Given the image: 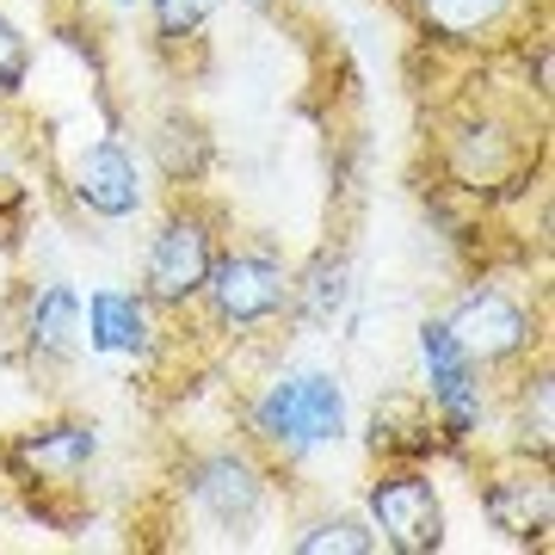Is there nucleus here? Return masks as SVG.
<instances>
[{
    "instance_id": "10",
    "label": "nucleus",
    "mask_w": 555,
    "mask_h": 555,
    "mask_svg": "<svg viewBox=\"0 0 555 555\" xmlns=\"http://www.w3.org/2000/svg\"><path fill=\"white\" fill-rule=\"evenodd\" d=\"M481 513L506 543H550L555 531V488H550V463L543 456H518L481 476Z\"/></svg>"
},
{
    "instance_id": "16",
    "label": "nucleus",
    "mask_w": 555,
    "mask_h": 555,
    "mask_svg": "<svg viewBox=\"0 0 555 555\" xmlns=\"http://www.w3.org/2000/svg\"><path fill=\"white\" fill-rule=\"evenodd\" d=\"M346 309H352V259L327 247V254H315V266H309V272H297L291 315L309 321V327H334Z\"/></svg>"
},
{
    "instance_id": "2",
    "label": "nucleus",
    "mask_w": 555,
    "mask_h": 555,
    "mask_svg": "<svg viewBox=\"0 0 555 555\" xmlns=\"http://www.w3.org/2000/svg\"><path fill=\"white\" fill-rule=\"evenodd\" d=\"M291 291H297V272L284 266L272 241H247V247H222L210 278H204V309L222 334H266L291 315Z\"/></svg>"
},
{
    "instance_id": "18",
    "label": "nucleus",
    "mask_w": 555,
    "mask_h": 555,
    "mask_svg": "<svg viewBox=\"0 0 555 555\" xmlns=\"http://www.w3.org/2000/svg\"><path fill=\"white\" fill-rule=\"evenodd\" d=\"M550 433H555V377L550 364L537 358V371L518 389V420H513V451L518 456H543L550 463Z\"/></svg>"
},
{
    "instance_id": "23",
    "label": "nucleus",
    "mask_w": 555,
    "mask_h": 555,
    "mask_svg": "<svg viewBox=\"0 0 555 555\" xmlns=\"http://www.w3.org/2000/svg\"><path fill=\"white\" fill-rule=\"evenodd\" d=\"M241 7H254V13H272V7H284V0H241Z\"/></svg>"
},
{
    "instance_id": "1",
    "label": "nucleus",
    "mask_w": 555,
    "mask_h": 555,
    "mask_svg": "<svg viewBox=\"0 0 555 555\" xmlns=\"http://www.w3.org/2000/svg\"><path fill=\"white\" fill-rule=\"evenodd\" d=\"M352 433V401L339 389L334 371L297 364L278 371L254 401H247V444L266 451L272 463H302Z\"/></svg>"
},
{
    "instance_id": "15",
    "label": "nucleus",
    "mask_w": 555,
    "mask_h": 555,
    "mask_svg": "<svg viewBox=\"0 0 555 555\" xmlns=\"http://www.w3.org/2000/svg\"><path fill=\"white\" fill-rule=\"evenodd\" d=\"M438 451H444V438H438L433 401L420 389L377 396V408H371V456H383V463H426Z\"/></svg>"
},
{
    "instance_id": "9",
    "label": "nucleus",
    "mask_w": 555,
    "mask_h": 555,
    "mask_svg": "<svg viewBox=\"0 0 555 555\" xmlns=\"http://www.w3.org/2000/svg\"><path fill=\"white\" fill-rule=\"evenodd\" d=\"M93 463H100V426L93 420H38L7 444V469L38 494H75Z\"/></svg>"
},
{
    "instance_id": "12",
    "label": "nucleus",
    "mask_w": 555,
    "mask_h": 555,
    "mask_svg": "<svg viewBox=\"0 0 555 555\" xmlns=\"http://www.w3.org/2000/svg\"><path fill=\"white\" fill-rule=\"evenodd\" d=\"M155 302L142 297V284L130 291V284H100V291H87V302H80V346L100 358H137V364H149V358L160 352V327H155Z\"/></svg>"
},
{
    "instance_id": "22",
    "label": "nucleus",
    "mask_w": 555,
    "mask_h": 555,
    "mask_svg": "<svg viewBox=\"0 0 555 555\" xmlns=\"http://www.w3.org/2000/svg\"><path fill=\"white\" fill-rule=\"evenodd\" d=\"M25 210H31V185H25V179L7 167V155H0V222L25 217Z\"/></svg>"
},
{
    "instance_id": "14",
    "label": "nucleus",
    "mask_w": 555,
    "mask_h": 555,
    "mask_svg": "<svg viewBox=\"0 0 555 555\" xmlns=\"http://www.w3.org/2000/svg\"><path fill=\"white\" fill-rule=\"evenodd\" d=\"M20 352L31 364H75L80 358V291L62 278L31 284L20 315Z\"/></svg>"
},
{
    "instance_id": "6",
    "label": "nucleus",
    "mask_w": 555,
    "mask_h": 555,
    "mask_svg": "<svg viewBox=\"0 0 555 555\" xmlns=\"http://www.w3.org/2000/svg\"><path fill=\"white\" fill-rule=\"evenodd\" d=\"M444 327L481 371H513V364L543 358V315L518 297L513 284H494V278L463 284V297L451 302Z\"/></svg>"
},
{
    "instance_id": "4",
    "label": "nucleus",
    "mask_w": 555,
    "mask_h": 555,
    "mask_svg": "<svg viewBox=\"0 0 555 555\" xmlns=\"http://www.w3.org/2000/svg\"><path fill=\"white\" fill-rule=\"evenodd\" d=\"M222 254V222L217 210H204L198 198H179L149 235L142 254V297L155 302L160 315H185L204 297V278Z\"/></svg>"
},
{
    "instance_id": "3",
    "label": "nucleus",
    "mask_w": 555,
    "mask_h": 555,
    "mask_svg": "<svg viewBox=\"0 0 555 555\" xmlns=\"http://www.w3.org/2000/svg\"><path fill=\"white\" fill-rule=\"evenodd\" d=\"M537 173V137L500 112H469L444 130V179L463 198H513Z\"/></svg>"
},
{
    "instance_id": "7",
    "label": "nucleus",
    "mask_w": 555,
    "mask_h": 555,
    "mask_svg": "<svg viewBox=\"0 0 555 555\" xmlns=\"http://www.w3.org/2000/svg\"><path fill=\"white\" fill-rule=\"evenodd\" d=\"M420 396L433 401L438 438L444 451H469L488 426V371L456 346V334L444 327V315L420 321Z\"/></svg>"
},
{
    "instance_id": "8",
    "label": "nucleus",
    "mask_w": 555,
    "mask_h": 555,
    "mask_svg": "<svg viewBox=\"0 0 555 555\" xmlns=\"http://www.w3.org/2000/svg\"><path fill=\"white\" fill-rule=\"evenodd\" d=\"M364 518L377 531V550L396 555H438L444 550V494L426 463H383L377 476L364 481Z\"/></svg>"
},
{
    "instance_id": "24",
    "label": "nucleus",
    "mask_w": 555,
    "mask_h": 555,
    "mask_svg": "<svg viewBox=\"0 0 555 555\" xmlns=\"http://www.w3.org/2000/svg\"><path fill=\"white\" fill-rule=\"evenodd\" d=\"M112 7H137V0H112Z\"/></svg>"
},
{
    "instance_id": "5",
    "label": "nucleus",
    "mask_w": 555,
    "mask_h": 555,
    "mask_svg": "<svg viewBox=\"0 0 555 555\" xmlns=\"http://www.w3.org/2000/svg\"><path fill=\"white\" fill-rule=\"evenodd\" d=\"M179 494H185V506H192V518L204 531H217V543H247L266 525V469L241 444H217V451L185 456Z\"/></svg>"
},
{
    "instance_id": "21",
    "label": "nucleus",
    "mask_w": 555,
    "mask_h": 555,
    "mask_svg": "<svg viewBox=\"0 0 555 555\" xmlns=\"http://www.w3.org/2000/svg\"><path fill=\"white\" fill-rule=\"evenodd\" d=\"M31 80V38L0 13V100H20Z\"/></svg>"
},
{
    "instance_id": "17",
    "label": "nucleus",
    "mask_w": 555,
    "mask_h": 555,
    "mask_svg": "<svg viewBox=\"0 0 555 555\" xmlns=\"http://www.w3.org/2000/svg\"><path fill=\"white\" fill-rule=\"evenodd\" d=\"M371 550H377V531H371L364 513H315L291 537V555H371Z\"/></svg>"
},
{
    "instance_id": "20",
    "label": "nucleus",
    "mask_w": 555,
    "mask_h": 555,
    "mask_svg": "<svg viewBox=\"0 0 555 555\" xmlns=\"http://www.w3.org/2000/svg\"><path fill=\"white\" fill-rule=\"evenodd\" d=\"M222 0H149V25H155L160 50H185L204 38V25L217 20Z\"/></svg>"
},
{
    "instance_id": "13",
    "label": "nucleus",
    "mask_w": 555,
    "mask_h": 555,
    "mask_svg": "<svg viewBox=\"0 0 555 555\" xmlns=\"http://www.w3.org/2000/svg\"><path fill=\"white\" fill-rule=\"evenodd\" d=\"M401 7L444 50H488L531 20V0H401Z\"/></svg>"
},
{
    "instance_id": "19",
    "label": "nucleus",
    "mask_w": 555,
    "mask_h": 555,
    "mask_svg": "<svg viewBox=\"0 0 555 555\" xmlns=\"http://www.w3.org/2000/svg\"><path fill=\"white\" fill-rule=\"evenodd\" d=\"M155 155H160V173H167V185H198L204 167H210V137H204L198 118H185V112H173V118L160 124L155 137Z\"/></svg>"
},
{
    "instance_id": "11",
    "label": "nucleus",
    "mask_w": 555,
    "mask_h": 555,
    "mask_svg": "<svg viewBox=\"0 0 555 555\" xmlns=\"http://www.w3.org/2000/svg\"><path fill=\"white\" fill-rule=\"evenodd\" d=\"M68 198H75L80 217L93 222H130L149 204V179H142V160L130 155V142L100 137L87 142L68 167Z\"/></svg>"
}]
</instances>
